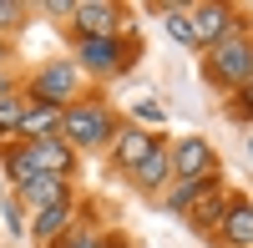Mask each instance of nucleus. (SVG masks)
Segmentation results:
<instances>
[{"label": "nucleus", "instance_id": "obj_3", "mask_svg": "<svg viewBox=\"0 0 253 248\" xmlns=\"http://www.w3.org/2000/svg\"><path fill=\"white\" fill-rule=\"evenodd\" d=\"M187 20H193V46H218L223 36H233V10L228 5H198V10H187Z\"/></svg>", "mask_w": 253, "mask_h": 248}, {"label": "nucleus", "instance_id": "obj_1", "mask_svg": "<svg viewBox=\"0 0 253 248\" xmlns=\"http://www.w3.org/2000/svg\"><path fill=\"white\" fill-rule=\"evenodd\" d=\"M208 66H213V76L223 81V86H248L253 81V41L248 36H223L218 46H213V61H208Z\"/></svg>", "mask_w": 253, "mask_h": 248}, {"label": "nucleus", "instance_id": "obj_6", "mask_svg": "<svg viewBox=\"0 0 253 248\" xmlns=\"http://www.w3.org/2000/svg\"><path fill=\"white\" fill-rule=\"evenodd\" d=\"M172 162H177L182 177H208V172H213V147H208V142H198V137H187V142H177Z\"/></svg>", "mask_w": 253, "mask_h": 248}, {"label": "nucleus", "instance_id": "obj_2", "mask_svg": "<svg viewBox=\"0 0 253 248\" xmlns=\"http://www.w3.org/2000/svg\"><path fill=\"white\" fill-rule=\"evenodd\" d=\"M61 132L71 142H81V147H101L112 137V117L101 107H71V112H61Z\"/></svg>", "mask_w": 253, "mask_h": 248}, {"label": "nucleus", "instance_id": "obj_11", "mask_svg": "<svg viewBox=\"0 0 253 248\" xmlns=\"http://www.w3.org/2000/svg\"><path fill=\"white\" fill-rule=\"evenodd\" d=\"M223 238L233 243V248H253V208H228L223 213Z\"/></svg>", "mask_w": 253, "mask_h": 248}, {"label": "nucleus", "instance_id": "obj_17", "mask_svg": "<svg viewBox=\"0 0 253 248\" xmlns=\"http://www.w3.org/2000/svg\"><path fill=\"white\" fill-rule=\"evenodd\" d=\"M10 172H15V182H20V188H26V182L41 172V167H36V147H20V152L10 157Z\"/></svg>", "mask_w": 253, "mask_h": 248}, {"label": "nucleus", "instance_id": "obj_13", "mask_svg": "<svg viewBox=\"0 0 253 248\" xmlns=\"http://www.w3.org/2000/svg\"><path fill=\"white\" fill-rule=\"evenodd\" d=\"M162 177H167V152H162V142H152V152H147L142 167H137V182L142 188H157Z\"/></svg>", "mask_w": 253, "mask_h": 248}, {"label": "nucleus", "instance_id": "obj_12", "mask_svg": "<svg viewBox=\"0 0 253 248\" xmlns=\"http://www.w3.org/2000/svg\"><path fill=\"white\" fill-rule=\"evenodd\" d=\"M147 152H152V137H147V132H137V127H126L122 137H117V162H122V167H142V157Z\"/></svg>", "mask_w": 253, "mask_h": 248}, {"label": "nucleus", "instance_id": "obj_8", "mask_svg": "<svg viewBox=\"0 0 253 248\" xmlns=\"http://www.w3.org/2000/svg\"><path fill=\"white\" fill-rule=\"evenodd\" d=\"M20 193H26V203H31L36 213H46V208H56V203H66V182H61V177H46V172H36Z\"/></svg>", "mask_w": 253, "mask_h": 248}, {"label": "nucleus", "instance_id": "obj_20", "mask_svg": "<svg viewBox=\"0 0 253 248\" xmlns=\"http://www.w3.org/2000/svg\"><path fill=\"white\" fill-rule=\"evenodd\" d=\"M0 26H20V5H10V0H0Z\"/></svg>", "mask_w": 253, "mask_h": 248}, {"label": "nucleus", "instance_id": "obj_23", "mask_svg": "<svg viewBox=\"0 0 253 248\" xmlns=\"http://www.w3.org/2000/svg\"><path fill=\"white\" fill-rule=\"evenodd\" d=\"M248 107H253V81H248Z\"/></svg>", "mask_w": 253, "mask_h": 248}, {"label": "nucleus", "instance_id": "obj_21", "mask_svg": "<svg viewBox=\"0 0 253 248\" xmlns=\"http://www.w3.org/2000/svg\"><path fill=\"white\" fill-rule=\"evenodd\" d=\"M137 117H142V122H162V107H152V101H142V107H137Z\"/></svg>", "mask_w": 253, "mask_h": 248}, {"label": "nucleus", "instance_id": "obj_9", "mask_svg": "<svg viewBox=\"0 0 253 248\" xmlns=\"http://www.w3.org/2000/svg\"><path fill=\"white\" fill-rule=\"evenodd\" d=\"M76 61H81L86 71H112V66H122V56H117V36H112V41H81Z\"/></svg>", "mask_w": 253, "mask_h": 248}, {"label": "nucleus", "instance_id": "obj_14", "mask_svg": "<svg viewBox=\"0 0 253 248\" xmlns=\"http://www.w3.org/2000/svg\"><path fill=\"white\" fill-rule=\"evenodd\" d=\"M223 213H228V203H223L218 193H203V198L193 203V223H198V228H213V223H223Z\"/></svg>", "mask_w": 253, "mask_h": 248}, {"label": "nucleus", "instance_id": "obj_10", "mask_svg": "<svg viewBox=\"0 0 253 248\" xmlns=\"http://www.w3.org/2000/svg\"><path fill=\"white\" fill-rule=\"evenodd\" d=\"M56 127H61V107L36 101V107L20 112V132H31V137H56Z\"/></svg>", "mask_w": 253, "mask_h": 248}, {"label": "nucleus", "instance_id": "obj_4", "mask_svg": "<svg viewBox=\"0 0 253 248\" xmlns=\"http://www.w3.org/2000/svg\"><path fill=\"white\" fill-rule=\"evenodd\" d=\"M71 91H76V61H51V66L36 76V96L46 101V107L71 101Z\"/></svg>", "mask_w": 253, "mask_h": 248}, {"label": "nucleus", "instance_id": "obj_22", "mask_svg": "<svg viewBox=\"0 0 253 248\" xmlns=\"http://www.w3.org/2000/svg\"><path fill=\"white\" fill-rule=\"evenodd\" d=\"M61 248H96V243H91V233H76L71 243H61Z\"/></svg>", "mask_w": 253, "mask_h": 248}, {"label": "nucleus", "instance_id": "obj_5", "mask_svg": "<svg viewBox=\"0 0 253 248\" xmlns=\"http://www.w3.org/2000/svg\"><path fill=\"white\" fill-rule=\"evenodd\" d=\"M71 15L86 31V41H112V31H117V5H101V0H81Z\"/></svg>", "mask_w": 253, "mask_h": 248}, {"label": "nucleus", "instance_id": "obj_15", "mask_svg": "<svg viewBox=\"0 0 253 248\" xmlns=\"http://www.w3.org/2000/svg\"><path fill=\"white\" fill-rule=\"evenodd\" d=\"M61 228H66V203H56V208L36 213V233H41V238H56Z\"/></svg>", "mask_w": 253, "mask_h": 248}, {"label": "nucleus", "instance_id": "obj_16", "mask_svg": "<svg viewBox=\"0 0 253 248\" xmlns=\"http://www.w3.org/2000/svg\"><path fill=\"white\" fill-rule=\"evenodd\" d=\"M167 31H172V41L193 46V20H187V10H182V5H167Z\"/></svg>", "mask_w": 253, "mask_h": 248}, {"label": "nucleus", "instance_id": "obj_19", "mask_svg": "<svg viewBox=\"0 0 253 248\" xmlns=\"http://www.w3.org/2000/svg\"><path fill=\"white\" fill-rule=\"evenodd\" d=\"M20 112H26V101H15V96H0V132L20 127Z\"/></svg>", "mask_w": 253, "mask_h": 248}, {"label": "nucleus", "instance_id": "obj_24", "mask_svg": "<svg viewBox=\"0 0 253 248\" xmlns=\"http://www.w3.org/2000/svg\"><path fill=\"white\" fill-rule=\"evenodd\" d=\"M248 147H253V142H248Z\"/></svg>", "mask_w": 253, "mask_h": 248}, {"label": "nucleus", "instance_id": "obj_7", "mask_svg": "<svg viewBox=\"0 0 253 248\" xmlns=\"http://www.w3.org/2000/svg\"><path fill=\"white\" fill-rule=\"evenodd\" d=\"M36 147V167L46 172V177H66V167H71V147L61 137H41V142H31Z\"/></svg>", "mask_w": 253, "mask_h": 248}, {"label": "nucleus", "instance_id": "obj_18", "mask_svg": "<svg viewBox=\"0 0 253 248\" xmlns=\"http://www.w3.org/2000/svg\"><path fill=\"white\" fill-rule=\"evenodd\" d=\"M203 193H208V182H203V177H182V188L172 193V208H193Z\"/></svg>", "mask_w": 253, "mask_h": 248}]
</instances>
